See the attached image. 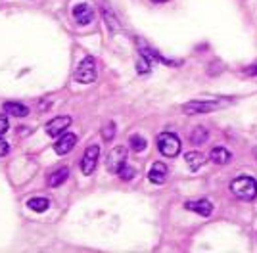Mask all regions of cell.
Segmentation results:
<instances>
[{
    "mask_svg": "<svg viewBox=\"0 0 257 253\" xmlns=\"http://www.w3.org/2000/svg\"><path fill=\"white\" fill-rule=\"evenodd\" d=\"M102 16H104V20H106L107 27H109V31H119L121 29V23H119V20L111 14V10H109V6L107 4H102Z\"/></svg>",
    "mask_w": 257,
    "mask_h": 253,
    "instance_id": "17",
    "label": "cell"
},
{
    "mask_svg": "<svg viewBox=\"0 0 257 253\" xmlns=\"http://www.w3.org/2000/svg\"><path fill=\"white\" fill-rule=\"evenodd\" d=\"M167 165L165 163H161V161H156L154 165H152L150 173H148V179H150L152 184H163L165 180H167Z\"/></svg>",
    "mask_w": 257,
    "mask_h": 253,
    "instance_id": "11",
    "label": "cell"
},
{
    "mask_svg": "<svg viewBox=\"0 0 257 253\" xmlns=\"http://www.w3.org/2000/svg\"><path fill=\"white\" fill-rule=\"evenodd\" d=\"M125 163H127V148L125 146L111 148V152L107 154V158H106L107 171H109V173H113V175H117Z\"/></svg>",
    "mask_w": 257,
    "mask_h": 253,
    "instance_id": "4",
    "label": "cell"
},
{
    "mask_svg": "<svg viewBox=\"0 0 257 253\" xmlns=\"http://www.w3.org/2000/svg\"><path fill=\"white\" fill-rule=\"evenodd\" d=\"M156 144H158L160 154L165 158H177L181 154V138L175 133H161L160 137L156 138Z\"/></svg>",
    "mask_w": 257,
    "mask_h": 253,
    "instance_id": "2",
    "label": "cell"
},
{
    "mask_svg": "<svg viewBox=\"0 0 257 253\" xmlns=\"http://www.w3.org/2000/svg\"><path fill=\"white\" fill-rule=\"evenodd\" d=\"M75 144H77L75 135H73V133H64L62 137L58 138V142H56L54 150H56L58 156H65V154H69V152L75 148Z\"/></svg>",
    "mask_w": 257,
    "mask_h": 253,
    "instance_id": "9",
    "label": "cell"
},
{
    "mask_svg": "<svg viewBox=\"0 0 257 253\" xmlns=\"http://www.w3.org/2000/svg\"><path fill=\"white\" fill-rule=\"evenodd\" d=\"M209 140V131L205 126H194V131L190 133V144L192 146H202Z\"/></svg>",
    "mask_w": 257,
    "mask_h": 253,
    "instance_id": "16",
    "label": "cell"
},
{
    "mask_svg": "<svg viewBox=\"0 0 257 253\" xmlns=\"http://www.w3.org/2000/svg\"><path fill=\"white\" fill-rule=\"evenodd\" d=\"M67 177H69V169L60 167V169H56V171H52V173L46 177V184L52 186V188H56V186L64 184L65 180H67Z\"/></svg>",
    "mask_w": 257,
    "mask_h": 253,
    "instance_id": "13",
    "label": "cell"
},
{
    "mask_svg": "<svg viewBox=\"0 0 257 253\" xmlns=\"http://www.w3.org/2000/svg\"><path fill=\"white\" fill-rule=\"evenodd\" d=\"M244 73H246V75H255V77H257V63H253V65H247L246 69H244Z\"/></svg>",
    "mask_w": 257,
    "mask_h": 253,
    "instance_id": "26",
    "label": "cell"
},
{
    "mask_svg": "<svg viewBox=\"0 0 257 253\" xmlns=\"http://www.w3.org/2000/svg\"><path fill=\"white\" fill-rule=\"evenodd\" d=\"M8 152H10V144H8L4 138L0 137V158H4Z\"/></svg>",
    "mask_w": 257,
    "mask_h": 253,
    "instance_id": "24",
    "label": "cell"
},
{
    "mask_svg": "<svg viewBox=\"0 0 257 253\" xmlns=\"http://www.w3.org/2000/svg\"><path fill=\"white\" fill-rule=\"evenodd\" d=\"M98 159H100V146L98 144H90L85 150L83 159H81V171H83V175L88 177V175L94 173V169L98 165Z\"/></svg>",
    "mask_w": 257,
    "mask_h": 253,
    "instance_id": "5",
    "label": "cell"
},
{
    "mask_svg": "<svg viewBox=\"0 0 257 253\" xmlns=\"http://www.w3.org/2000/svg\"><path fill=\"white\" fill-rule=\"evenodd\" d=\"M8 126H10V123H8V119L6 117H0V137L8 131Z\"/></svg>",
    "mask_w": 257,
    "mask_h": 253,
    "instance_id": "25",
    "label": "cell"
},
{
    "mask_svg": "<svg viewBox=\"0 0 257 253\" xmlns=\"http://www.w3.org/2000/svg\"><path fill=\"white\" fill-rule=\"evenodd\" d=\"M152 2H156V4H163V2H167V0H152Z\"/></svg>",
    "mask_w": 257,
    "mask_h": 253,
    "instance_id": "27",
    "label": "cell"
},
{
    "mask_svg": "<svg viewBox=\"0 0 257 253\" xmlns=\"http://www.w3.org/2000/svg\"><path fill=\"white\" fill-rule=\"evenodd\" d=\"M221 104L217 102H204V100H192V102H186L182 105V113L186 115H202V113H209V111H215L219 109Z\"/></svg>",
    "mask_w": 257,
    "mask_h": 253,
    "instance_id": "6",
    "label": "cell"
},
{
    "mask_svg": "<svg viewBox=\"0 0 257 253\" xmlns=\"http://www.w3.org/2000/svg\"><path fill=\"white\" fill-rule=\"evenodd\" d=\"M184 159H186L188 167L192 169V171H198V169L204 165L205 156H204V154H200V152H188V154L184 156Z\"/></svg>",
    "mask_w": 257,
    "mask_h": 253,
    "instance_id": "18",
    "label": "cell"
},
{
    "mask_svg": "<svg viewBox=\"0 0 257 253\" xmlns=\"http://www.w3.org/2000/svg\"><path fill=\"white\" fill-rule=\"evenodd\" d=\"M230 192L238 200L253 201L257 198V180L249 175H240L230 182Z\"/></svg>",
    "mask_w": 257,
    "mask_h": 253,
    "instance_id": "1",
    "label": "cell"
},
{
    "mask_svg": "<svg viewBox=\"0 0 257 253\" xmlns=\"http://www.w3.org/2000/svg\"><path fill=\"white\" fill-rule=\"evenodd\" d=\"M137 71H139L140 75L150 73V60H146L144 56H140L139 62H137Z\"/></svg>",
    "mask_w": 257,
    "mask_h": 253,
    "instance_id": "23",
    "label": "cell"
},
{
    "mask_svg": "<svg viewBox=\"0 0 257 253\" xmlns=\"http://www.w3.org/2000/svg\"><path fill=\"white\" fill-rule=\"evenodd\" d=\"M71 14H73V18H75L79 25H88L90 21L94 20V10L88 4H77L75 8L71 10Z\"/></svg>",
    "mask_w": 257,
    "mask_h": 253,
    "instance_id": "10",
    "label": "cell"
},
{
    "mask_svg": "<svg viewBox=\"0 0 257 253\" xmlns=\"http://www.w3.org/2000/svg\"><path fill=\"white\" fill-rule=\"evenodd\" d=\"M184 209L188 211H194V213H198V215H202V217H211V213H213V203L209 200H192V201H186L184 203Z\"/></svg>",
    "mask_w": 257,
    "mask_h": 253,
    "instance_id": "8",
    "label": "cell"
},
{
    "mask_svg": "<svg viewBox=\"0 0 257 253\" xmlns=\"http://www.w3.org/2000/svg\"><path fill=\"white\" fill-rule=\"evenodd\" d=\"M69 125H71V117L58 115V117H52V119L46 123L44 131H46V135L50 138H58V137H62L65 131L69 129Z\"/></svg>",
    "mask_w": 257,
    "mask_h": 253,
    "instance_id": "7",
    "label": "cell"
},
{
    "mask_svg": "<svg viewBox=\"0 0 257 253\" xmlns=\"http://www.w3.org/2000/svg\"><path fill=\"white\" fill-rule=\"evenodd\" d=\"M48 205H50V201L46 200V198H31V200L27 201V207L33 211H37V213L46 211L48 209Z\"/></svg>",
    "mask_w": 257,
    "mask_h": 253,
    "instance_id": "19",
    "label": "cell"
},
{
    "mask_svg": "<svg viewBox=\"0 0 257 253\" xmlns=\"http://www.w3.org/2000/svg\"><path fill=\"white\" fill-rule=\"evenodd\" d=\"M117 175H119V177H121L123 180H133V179H135V175H137V171H135V169L131 167L128 163H125V165L121 167V171H119Z\"/></svg>",
    "mask_w": 257,
    "mask_h": 253,
    "instance_id": "21",
    "label": "cell"
},
{
    "mask_svg": "<svg viewBox=\"0 0 257 253\" xmlns=\"http://www.w3.org/2000/svg\"><path fill=\"white\" fill-rule=\"evenodd\" d=\"M128 144H131V148L135 150V152H144L146 150V146H148V142H146V138L140 137V135H133V137L128 138Z\"/></svg>",
    "mask_w": 257,
    "mask_h": 253,
    "instance_id": "20",
    "label": "cell"
},
{
    "mask_svg": "<svg viewBox=\"0 0 257 253\" xmlns=\"http://www.w3.org/2000/svg\"><path fill=\"white\" fill-rule=\"evenodd\" d=\"M96 60H94V56H85L81 62H79V65H77L75 69V81L81 84H90L96 81Z\"/></svg>",
    "mask_w": 257,
    "mask_h": 253,
    "instance_id": "3",
    "label": "cell"
},
{
    "mask_svg": "<svg viewBox=\"0 0 257 253\" xmlns=\"http://www.w3.org/2000/svg\"><path fill=\"white\" fill-rule=\"evenodd\" d=\"M2 109L12 117H25L29 113V107L25 104H22V102H4Z\"/></svg>",
    "mask_w": 257,
    "mask_h": 253,
    "instance_id": "14",
    "label": "cell"
},
{
    "mask_svg": "<svg viewBox=\"0 0 257 253\" xmlns=\"http://www.w3.org/2000/svg\"><path fill=\"white\" fill-rule=\"evenodd\" d=\"M137 46H139L140 56H144L146 60H150V62H165V63H169L167 60H165V58H163V56H160V54L156 52V50H154L152 46H148L146 42H142L140 39L137 41Z\"/></svg>",
    "mask_w": 257,
    "mask_h": 253,
    "instance_id": "15",
    "label": "cell"
},
{
    "mask_svg": "<svg viewBox=\"0 0 257 253\" xmlns=\"http://www.w3.org/2000/svg\"><path fill=\"white\" fill-rule=\"evenodd\" d=\"M209 159L217 163V165H226L230 159H232V154L226 150L225 146H215L211 152H209Z\"/></svg>",
    "mask_w": 257,
    "mask_h": 253,
    "instance_id": "12",
    "label": "cell"
},
{
    "mask_svg": "<svg viewBox=\"0 0 257 253\" xmlns=\"http://www.w3.org/2000/svg\"><path fill=\"white\" fill-rule=\"evenodd\" d=\"M113 137H115V123H113V121H109V123L102 129V138H104L106 142H109Z\"/></svg>",
    "mask_w": 257,
    "mask_h": 253,
    "instance_id": "22",
    "label": "cell"
}]
</instances>
